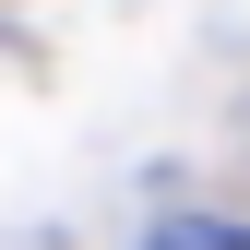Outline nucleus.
Listing matches in <instances>:
<instances>
[{
    "instance_id": "f257e3e1",
    "label": "nucleus",
    "mask_w": 250,
    "mask_h": 250,
    "mask_svg": "<svg viewBox=\"0 0 250 250\" xmlns=\"http://www.w3.org/2000/svg\"><path fill=\"white\" fill-rule=\"evenodd\" d=\"M143 250H250V227H227V214H179V227H155Z\"/></svg>"
}]
</instances>
